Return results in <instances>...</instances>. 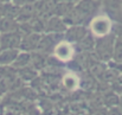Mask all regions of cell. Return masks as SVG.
<instances>
[{
    "instance_id": "6da1fadb",
    "label": "cell",
    "mask_w": 122,
    "mask_h": 115,
    "mask_svg": "<svg viewBox=\"0 0 122 115\" xmlns=\"http://www.w3.org/2000/svg\"><path fill=\"white\" fill-rule=\"evenodd\" d=\"M90 27L96 36H104L110 31L112 23L107 17H97L91 21Z\"/></svg>"
},
{
    "instance_id": "7a4b0ae2",
    "label": "cell",
    "mask_w": 122,
    "mask_h": 115,
    "mask_svg": "<svg viewBox=\"0 0 122 115\" xmlns=\"http://www.w3.org/2000/svg\"><path fill=\"white\" fill-rule=\"evenodd\" d=\"M72 55H74V49L66 42H63V43L58 44L55 49V56L58 59L63 61V62H66V61L71 59Z\"/></svg>"
},
{
    "instance_id": "3957f363",
    "label": "cell",
    "mask_w": 122,
    "mask_h": 115,
    "mask_svg": "<svg viewBox=\"0 0 122 115\" xmlns=\"http://www.w3.org/2000/svg\"><path fill=\"white\" fill-rule=\"evenodd\" d=\"M78 77L76 76V75H74V74H68V75H65L64 78H63V83H64V85L68 88V89H70V90H75V89H77L78 88Z\"/></svg>"
}]
</instances>
